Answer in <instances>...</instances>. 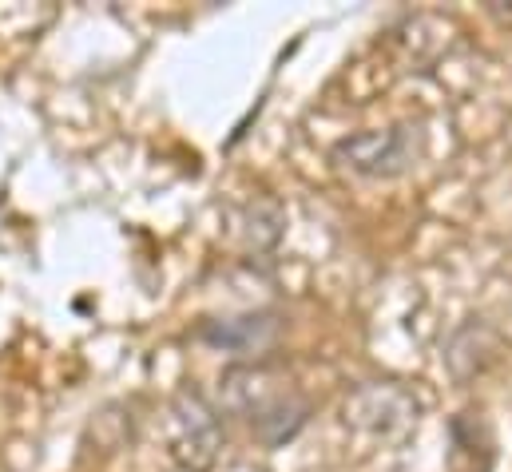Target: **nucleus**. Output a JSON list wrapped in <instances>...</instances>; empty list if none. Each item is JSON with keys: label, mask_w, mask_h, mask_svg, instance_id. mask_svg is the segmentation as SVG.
I'll use <instances>...</instances> for the list:
<instances>
[{"label": "nucleus", "mask_w": 512, "mask_h": 472, "mask_svg": "<svg viewBox=\"0 0 512 472\" xmlns=\"http://www.w3.org/2000/svg\"><path fill=\"white\" fill-rule=\"evenodd\" d=\"M219 413H235L251 425L266 449L290 445L314 417V401L286 381L274 361H235L219 373Z\"/></svg>", "instance_id": "nucleus-1"}, {"label": "nucleus", "mask_w": 512, "mask_h": 472, "mask_svg": "<svg viewBox=\"0 0 512 472\" xmlns=\"http://www.w3.org/2000/svg\"><path fill=\"white\" fill-rule=\"evenodd\" d=\"M163 437L171 461L183 472H211L223 453V413L203 389L183 385L167 401Z\"/></svg>", "instance_id": "nucleus-2"}, {"label": "nucleus", "mask_w": 512, "mask_h": 472, "mask_svg": "<svg viewBox=\"0 0 512 472\" xmlns=\"http://www.w3.org/2000/svg\"><path fill=\"white\" fill-rule=\"evenodd\" d=\"M425 151V131L417 119H401L389 127H370L334 143V163L362 179H397L417 167Z\"/></svg>", "instance_id": "nucleus-3"}, {"label": "nucleus", "mask_w": 512, "mask_h": 472, "mask_svg": "<svg viewBox=\"0 0 512 472\" xmlns=\"http://www.w3.org/2000/svg\"><path fill=\"white\" fill-rule=\"evenodd\" d=\"M417 421H421V401L397 381H362L346 397V425L366 437L401 441L417 429Z\"/></svg>", "instance_id": "nucleus-4"}, {"label": "nucleus", "mask_w": 512, "mask_h": 472, "mask_svg": "<svg viewBox=\"0 0 512 472\" xmlns=\"http://www.w3.org/2000/svg\"><path fill=\"white\" fill-rule=\"evenodd\" d=\"M282 334V314L278 310H247V314H231V318H203L195 338L211 350L235 354L243 361H262L278 346Z\"/></svg>", "instance_id": "nucleus-5"}, {"label": "nucleus", "mask_w": 512, "mask_h": 472, "mask_svg": "<svg viewBox=\"0 0 512 472\" xmlns=\"http://www.w3.org/2000/svg\"><path fill=\"white\" fill-rule=\"evenodd\" d=\"M505 354V334L497 330V322L473 314L465 318L449 338H445V373L457 381V385H469L477 377H485Z\"/></svg>", "instance_id": "nucleus-6"}, {"label": "nucleus", "mask_w": 512, "mask_h": 472, "mask_svg": "<svg viewBox=\"0 0 512 472\" xmlns=\"http://www.w3.org/2000/svg\"><path fill=\"white\" fill-rule=\"evenodd\" d=\"M282 231H286V211H282L278 199H255V203L243 207V242H247V250H255V254L274 250Z\"/></svg>", "instance_id": "nucleus-7"}]
</instances>
